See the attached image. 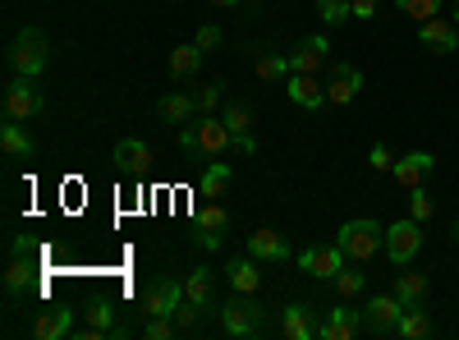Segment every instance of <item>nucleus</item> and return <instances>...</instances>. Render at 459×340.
<instances>
[{
	"instance_id": "7",
	"label": "nucleus",
	"mask_w": 459,
	"mask_h": 340,
	"mask_svg": "<svg viewBox=\"0 0 459 340\" xmlns=\"http://www.w3.org/2000/svg\"><path fill=\"white\" fill-rule=\"evenodd\" d=\"M184 281H170V276H157V281H147L143 290V313L147 318H175V309L184 304Z\"/></svg>"
},
{
	"instance_id": "22",
	"label": "nucleus",
	"mask_w": 459,
	"mask_h": 340,
	"mask_svg": "<svg viewBox=\"0 0 459 340\" xmlns=\"http://www.w3.org/2000/svg\"><path fill=\"white\" fill-rule=\"evenodd\" d=\"M19 125H23V120H10V116H5V125H0V147H5L10 157H23V161H28V157L37 153V143H32Z\"/></svg>"
},
{
	"instance_id": "11",
	"label": "nucleus",
	"mask_w": 459,
	"mask_h": 340,
	"mask_svg": "<svg viewBox=\"0 0 459 340\" xmlns=\"http://www.w3.org/2000/svg\"><path fill=\"white\" fill-rule=\"evenodd\" d=\"M281 331L285 340H322V318L313 313V304H290L281 313Z\"/></svg>"
},
{
	"instance_id": "20",
	"label": "nucleus",
	"mask_w": 459,
	"mask_h": 340,
	"mask_svg": "<svg viewBox=\"0 0 459 340\" xmlns=\"http://www.w3.org/2000/svg\"><path fill=\"white\" fill-rule=\"evenodd\" d=\"M290 97H294V106H303V110H317L322 101H326V88H322V79L317 74H290Z\"/></svg>"
},
{
	"instance_id": "9",
	"label": "nucleus",
	"mask_w": 459,
	"mask_h": 340,
	"mask_svg": "<svg viewBox=\"0 0 459 340\" xmlns=\"http://www.w3.org/2000/svg\"><path fill=\"white\" fill-rule=\"evenodd\" d=\"M418 42H423L432 56H450V51H459V23L437 14L428 23H418Z\"/></svg>"
},
{
	"instance_id": "41",
	"label": "nucleus",
	"mask_w": 459,
	"mask_h": 340,
	"mask_svg": "<svg viewBox=\"0 0 459 340\" xmlns=\"http://www.w3.org/2000/svg\"><path fill=\"white\" fill-rule=\"evenodd\" d=\"M350 14H359V19H377V0H350Z\"/></svg>"
},
{
	"instance_id": "10",
	"label": "nucleus",
	"mask_w": 459,
	"mask_h": 340,
	"mask_svg": "<svg viewBox=\"0 0 459 340\" xmlns=\"http://www.w3.org/2000/svg\"><path fill=\"white\" fill-rule=\"evenodd\" d=\"M363 92V69L359 65H331V79H326V101L331 106H350Z\"/></svg>"
},
{
	"instance_id": "45",
	"label": "nucleus",
	"mask_w": 459,
	"mask_h": 340,
	"mask_svg": "<svg viewBox=\"0 0 459 340\" xmlns=\"http://www.w3.org/2000/svg\"><path fill=\"white\" fill-rule=\"evenodd\" d=\"M455 240H459V225H455Z\"/></svg>"
},
{
	"instance_id": "35",
	"label": "nucleus",
	"mask_w": 459,
	"mask_h": 340,
	"mask_svg": "<svg viewBox=\"0 0 459 340\" xmlns=\"http://www.w3.org/2000/svg\"><path fill=\"white\" fill-rule=\"evenodd\" d=\"M432 212H437V203H432L428 188H409V216H413V221H428Z\"/></svg>"
},
{
	"instance_id": "34",
	"label": "nucleus",
	"mask_w": 459,
	"mask_h": 340,
	"mask_svg": "<svg viewBox=\"0 0 459 340\" xmlns=\"http://www.w3.org/2000/svg\"><path fill=\"white\" fill-rule=\"evenodd\" d=\"M317 14H322V23H331V28H340L344 19H354V14H350V0H317Z\"/></svg>"
},
{
	"instance_id": "33",
	"label": "nucleus",
	"mask_w": 459,
	"mask_h": 340,
	"mask_svg": "<svg viewBox=\"0 0 459 340\" xmlns=\"http://www.w3.org/2000/svg\"><path fill=\"white\" fill-rule=\"evenodd\" d=\"M395 10H400V14H409L413 23H428V19H437V14H441V0H395Z\"/></svg>"
},
{
	"instance_id": "18",
	"label": "nucleus",
	"mask_w": 459,
	"mask_h": 340,
	"mask_svg": "<svg viewBox=\"0 0 459 340\" xmlns=\"http://www.w3.org/2000/svg\"><path fill=\"white\" fill-rule=\"evenodd\" d=\"M115 166H120L125 175H143L152 166V147L143 138H120L115 143Z\"/></svg>"
},
{
	"instance_id": "15",
	"label": "nucleus",
	"mask_w": 459,
	"mask_h": 340,
	"mask_svg": "<svg viewBox=\"0 0 459 340\" xmlns=\"http://www.w3.org/2000/svg\"><path fill=\"white\" fill-rule=\"evenodd\" d=\"M326 37H303V42L290 51V74H322L326 65Z\"/></svg>"
},
{
	"instance_id": "36",
	"label": "nucleus",
	"mask_w": 459,
	"mask_h": 340,
	"mask_svg": "<svg viewBox=\"0 0 459 340\" xmlns=\"http://www.w3.org/2000/svg\"><path fill=\"white\" fill-rule=\"evenodd\" d=\"M203 313H207L203 304H194V299H184V304L175 309V327H179V331H194V327L203 322Z\"/></svg>"
},
{
	"instance_id": "24",
	"label": "nucleus",
	"mask_w": 459,
	"mask_h": 340,
	"mask_svg": "<svg viewBox=\"0 0 459 340\" xmlns=\"http://www.w3.org/2000/svg\"><path fill=\"white\" fill-rule=\"evenodd\" d=\"M225 272H230V285H235V290H244V294H257V285H262L257 257H235Z\"/></svg>"
},
{
	"instance_id": "19",
	"label": "nucleus",
	"mask_w": 459,
	"mask_h": 340,
	"mask_svg": "<svg viewBox=\"0 0 459 340\" xmlns=\"http://www.w3.org/2000/svg\"><path fill=\"white\" fill-rule=\"evenodd\" d=\"M32 336L37 340H65V336H74V313L69 309H42L37 322H32Z\"/></svg>"
},
{
	"instance_id": "44",
	"label": "nucleus",
	"mask_w": 459,
	"mask_h": 340,
	"mask_svg": "<svg viewBox=\"0 0 459 340\" xmlns=\"http://www.w3.org/2000/svg\"><path fill=\"white\" fill-rule=\"evenodd\" d=\"M455 23H459V0H455Z\"/></svg>"
},
{
	"instance_id": "5",
	"label": "nucleus",
	"mask_w": 459,
	"mask_h": 340,
	"mask_svg": "<svg viewBox=\"0 0 459 340\" xmlns=\"http://www.w3.org/2000/svg\"><path fill=\"white\" fill-rule=\"evenodd\" d=\"M221 327H225V336H253L257 327H262V304H257V294H235L230 304L221 309Z\"/></svg>"
},
{
	"instance_id": "43",
	"label": "nucleus",
	"mask_w": 459,
	"mask_h": 340,
	"mask_svg": "<svg viewBox=\"0 0 459 340\" xmlns=\"http://www.w3.org/2000/svg\"><path fill=\"white\" fill-rule=\"evenodd\" d=\"M212 5H221V10H235V5H244V0H212Z\"/></svg>"
},
{
	"instance_id": "42",
	"label": "nucleus",
	"mask_w": 459,
	"mask_h": 340,
	"mask_svg": "<svg viewBox=\"0 0 459 340\" xmlns=\"http://www.w3.org/2000/svg\"><path fill=\"white\" fill-rule=\"evenodd\" d=\"M10 257H32V244H28L23 235H14V240H10Z\"/></svg>"
},
{
	"instance_id": "40",
	"label": "nucleus",
	"mask_w": 459,
	"mask_h": 340,
	"mask_svg": "<svg viewBox=\"0 0 459 340\" xmlns=\"http://www.w3.org/2000/svg\"><path fill=\"white\" fill-rule=\"evenodd\" d=\"M194 42H198L203 51H216V47H221V28H216V23H207V28H198V37H194Z\"/></svg>"
},
{
	"instance_id": "8",
	"label": "nucleus",
	"mask_w": 459,
	"mask_h": 340,
	"mask_svg": "<svg viewBox=\"0 0 459 340\" xmlns=\"http://www.w3.org/2000/svg\"><path fill=\"white\" fill-rule=\"evenodd\" d=\"M299 267L308 272L313 281H335L344 267H350V257H344L340 244H322V248H303L299 253Z\"/></svg>"
},
{
	"instance_id": "25",
	"label": "nucleus",
	"mask_w": 459,
	"mask_h": 340,
	"mask_svg": "<svg viewBox=\"0 0 459 340\" xmlns=\"http://www.w3.org/2000/svg\"><path fill=\"white\" fill-rule=\"evenodd\" d=\"M225 188H230V166H225V161H207V170H203V179H198V198L216 203Z\"/></svg>"
},
{
	"instance_id": "28",
	"label": "nucleus",
	"mask_w": 459,
	"mask_h": 340,
	"mask_svg": "<svg viewBox=\"0 0 459 340\" xmlns=\"http://www.w3.org/2000/svg\"><path fill=\"white\" fill-rule=\"evenodd\" d=\"M363 285H368V276L359 272V262H354V267H344L335 281H331V290H335V299H359L363 294Z\"/></svg>"
},
{
	"instance_id": "13",
	"label": "nucleus",
	"mask_w": 459,
	"mask_h": 340,
	"mask_svg": "<svg viewBox=\"0 0 459 340\" xmlns=\"http://www.w3.org/2000/svg\"><path fill=\"white\" fill-rule=\"evenodd\" d=\"M225 225H230V212H225L221 203H203V207H198V235H194V244H198V248H221Z\"/></svg>"
},
{
	"instance_id": "23",
	"label": "nucleus",
	"mask_w": 459,
	"mask_h": 340,
	"mask_svg": "<svg viewBox=\"0 0 459 340\" xmlns=\"http://www.w3.org/2000/svg\"><path fill=\"white\" fill-rule=\"evenodd\" d=\"M161 120L175 129V125H188V120H194V110H198V101L194 97H184V92H170V97H161Z\"/></svg>"
},
{
	"instance_id": "3",
	"label": "nucleus",
	"mask_w": 459,
	"mask_h": 340,
	"mask_svg": "<svg viewBox=\"0 0 459 340\" xmlns=\"http://www.w3.org/2000/svg\"><path fill=\"white\" fill-rule=\"evenodd\" d=\"M5 60H10V69L19 74V79H37V74L47 69V60H51L47 32H42V28H23V32H14V42H10Z\"/></svg>"
},
{
	"instance_id": "32",
	"label": "nucleus",
	"mask_w": 459,
	"mask_h": 340,
	"mask_svg": "<svg viewBox=\"0 0 459 340\" xmlns=\"http://www.w3.org/2000/svg\"><path fill=\"white\" fill-rule=\"evenodd\" d=\"M221 120H225L230 138H239V134H248V125H253V110H248L244 101H230V106L221 110Z\"/></svg>"
},
{
	"instance_id": "17",
	"label": "nucleus",
	"mask_w": 459,
	"mask_h": 340,
	"mask_svg": "<svg viewBox=\"0 0 459 340\" xmlns=\"http://www.w3.org/2000/svg\"><path fill=\"white\" fill-rule=\"evenodd\" d=\"M359 331H363L359 309H326V318H322V340H354Z\"/></svg>"
},
{
	"instance_id": "6",
	"label": "nucleus",
	"mask_w": 459,
	"mask_h": 340,
	"mask_svg": "<svg viewBox=\"0 0 459 340\" xmlns=\"http://www.w3.org/2000/svg\"><path fill=\"white\" fill-rule=\"evenodd\" d=\"M418 248H423V221H395V225H386V253H391V262L395 267H409V262L418 257Z\"/></svg>"
},
{
	"instance_id": "12",
	"label": "nucleus",
	"mask_w": 459,
	"mask_h": 340,
	"mask_svg": "<svg viewBox=\"0 0 459 340\" xmlns=\"http://www.w3.org/2000/svg\"><path fill=\"white\" fill-rule=\"evenodd\" d=\"M37 110H42V92L32 88V79H19L14 74V83L5 88V116L10 120H32Z\"/></svg>"
},
{
	"instance_id": "1",
	"label": "nucleus",
	"mask_w": 459,
	"mask_h": 340,
	"mask_svg": "<svg viewBox=\"0 0 459 340\" xmlns=\"http://www.w3.org/2000/svg\"><path fill=\"white\" fill-rule=\"evenodd\" d=\"M179 147L194 161H216L221 153H235V138H230L221 116H203L198 125H184L179 129Z\"/></svg>"
},
{
	"instance_id": "16",
	"label": "nucleus",
	"mask_w": 459,
	"mask_h": 340,
	"mask_svg": "<svg viewBox=\"0 0 459 340\" xmlns=\"http://www.w3.org/2000/svg\"><path fill=\"white\" fill-rule=\"evenodd\" d=\"M248 257H257V262H290V240L281 231H257V235H248Z\"/></svg>"
},
{
	"instance_id": "37",
	"label": "nucleus",
	"mask_w": 459,
	"mask_h": 340,
	"mask_svg": "<svg viewBox=\"0 0 459 340\" xmlns=\"http://www.w3.org/2000/svg\"><path fill=\"white\" fill-rule=\"evenodd\" d=\"M194 101H198V110H207V116H212V106H221V101H225V83H221V79H212L207 88H198V92H194Z\"/></svg>"
},
{
	"instance_id": "2",
	"label": "nucleus",
	"mask_w": 459,
	"mask_h": 340,
	"mask_svg": "<svg viewBox=\"0 0 459 340\" xmlns=\"http://www.w3.org/2000/svg\"><path fill=\"white\" fill-rule=\"evenodd\" d=\"M335 244L344 248L350 262H372L381 248H386V225H377L372 216H359V221H344Z\"/></svg>"
},
{
	"instance_id": "27",
	"label": "nucleus",
	"mask_w": 459,
	"mask_h": 340,
	"mask_svg": "<svg viewBox=\"0 0 459 340\" xmlns=\"http://www.w3.org/2000/svg\"><path fill=\"white\" fill-rule=\"evenodd\" d=\"M253 69H257V79H262V83H276V79H290V56H281V51H262Z\"/></svg>"
},
{
	"instance_id": "31",
	"label": "nucleus",
	"mask_w": 459,
	"mask_h": 340,
	"mask_svg": "<svg viewBox=\"0 0 459 340\" xmlns=\"http://www.w3.org/2000/svg\"><path fill=\"white\" fill-rule=\"evenodd\" d=\"M32 285V257H10V267H5V290L10 294H23Z\"/></svg>"
},
{
	"instance_id": "14",
	"label": "nucleus",
	"mask_w": 459,
	"mask_h": 340,
	"mask_svg": "<svg viewBox=\"0 0 459 340\" xmlns=\"http://www.w3.org/2000/svg\"><path fill=\"white\" fill-rule=\"evenodd\" d=\"M432 170H437V157L432 153H409V157L395 161V184L400 188H423L432 179Z\"/></svg>"
},
{
	"instance_id": "26",
	"label": "nucleus",
	"mask_w": 459,
	"mask_h": 340,
	"mask_svg": "<svg viewBox=\"0 0 459 340\" xmlns=\"http://www.w3.org/2000/svg\"><path fill=\"white\" fill-rule=\"evenodd\" d=\"M198 69H203V47H198V42L170 51V74H175V79H194Z\"/></svg>"
},
{
	"instance_id": "4",
	"label": "nucleus",
	"mask_w": 459,
	"mask_h": 340,
	"mask_svg": "<svg viewBox=\"0 0 459 340\" xmlns=\"http://www.w3.org/2000/svg\"><path fill=\"white\" fill-rule=\"evenodd\" d=\"M359 318H363V331L368 336H395L400 331V318H404V304L395 294H372L368 304L359 309Z\"/></svg>"
},
{
	"instance_id": "30",
	"label": "nucleus",
	"mask_w": 459,
	"mask_h": 340,
	"mask_svg": "<svg viewBox=\"0 0 459 340\" xmlns=\"http://www.w3.org/2000/svg\"><path fill=\"white\" fill-rule=\"evenodd\" d=\"M184 294L194 299V304L212 309V272H207V267H198V272H188V281H184Z\"/></svg>"
},
{
	"instance_id": "21",
	"label": "nucleus",
	"mask_w": 459,
	"mask_h": 340,
	"mask_svg": "<svg viewBox=\"0 0 459 340\" xmlns=\"http://www.w3.org/2000/svg\"><path fill=\"white\" fill-rule=\"evenodd\" d=\"M395 299L404 309H423L428 304V276L423 272H395Z\"/></svg>"
},
{
	"instance_id": "29",
	"label": "nucleus",
	"mask_w": 459,
	"mask_h": 340,
	"mask_svg": "<svg viewBox=\"0 0 459 340\" xmlns=\"http://www.w3.org/2000/svg\"><path fill=\"white\" fill-rule=\"evenodd\" d=\"M395 336H404V340H423V336H432V318H428L423 309H404Z\"/></svg>"
},
{
	"instance_id": "39",
	"label": "nucleus",
	"mask_w": 459,
	"mask_h": 340,
	"mask_svg": "<svg viewBox=\"0 0 459 340\" xmlns=\"http://www.w3.org/2000/svg\"><path fill=\"white\" fill-rule=\"evenodd\" d=\"M368 166H372V170H395V157H391V147H386V143H377L372 153H368Z\"/></svg>"
},
{
	"instance_id": "38",
	"label": "nucleus",
	"mask_w": 459,
	"mask_h": 340,
	"mask_svg": "<svg viewBox=\"0 0 459 340\" xmlns=\"http://www.w3.org/2000/svg\"><path fill=\"white\" fill-rule=\"evenodd\" d=\"M175 331H179V327H175V318H152V322L143 327V336H147V340H170Z\"/></svg>"
}]
</instances>
